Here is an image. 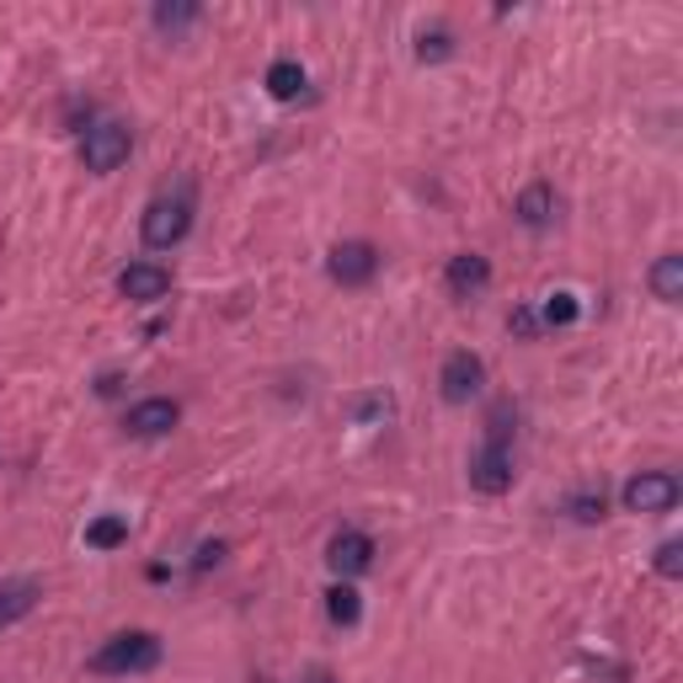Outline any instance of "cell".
Instances as JSON below:
<instances>
[{
	"mask_svg": "<svg viewBox=\"0 0 683 683\" xmlns=\"http://www.w3.org/2000/svg\"><path fill=\"white\" fill-rule=\"evenodd\" d=\"M161 662V635L149 630H123L113 641H102L96 656H91V673H113V679H128V673H149Z\"/></svg>",
	"mask_w": 683,
	"mask_h": 683,
	"instance_id": "1",
	"label": "cell"
},
{
	"mask_svg": "<svg viewBox=\"0 0 683 683\" xmlns=\"http://www.w3.org/2000/svg\"><path fill=\"white\" fill-rule=\"evenodd\" d=\"M139 230H145V246H155V251L182 246L187 230H193V198H187V193H177V198H155V204L145 208V219H139Z\"/></svg>",
	"mask_w": 683,
	"mask_h": 683,
	"instance_id": "2",
	"label": "cell"
},
{
	"mask_svg": "<svg viewBox=\"0 0 683 683\" xmlns=\"http://www.w3.org/2000/svg\"><path fill=\"white\" fill-rule=\"evenodd\" d=\"M683 497V486L673 470H641L624 480V507L630 513H673Z\"/></svg>",
	"mask_w": 683,
	"mask_h": 683,
	"instance_id": "3",
	"label": "cell"
},
{
	"mask_svg": "<svg viewBox=\"0 0 683 683\" xmlns=\"http://www.w3.org/2000/svg\"><path fill=\"white\" fill-rule=\"evenodd\" d=\"M81 161H86V172H96V177L118 172L123 161H128V128H123V123H96V128H86Z\"/></svg>",
	"mask_w": 683,
	"mask_h": 683,
	"instance_id": "4",
	"label": "cell"
},
{
	"mask_svg": "<svg viewBox=\"0 0 683 683\" xmlns=\"http://www.w3.org/2000/svg\"><path fill=\"white\" fill-rule=\"evenodd\" d=\"M480 380H486V363H480L470 348H459V353L444 358V369H438V390H444L448 406H465L470 395L480 390Z\"/></svg>",
	"mask_w": 683,
	"mask_h": 683,
	"instance_id": "5",
	"label": "cell"
},
{
	"mask_svg": "<svg viewBox=\"0 0 683 683\" xmlns=\"http://www.w3.org/2000/svg\"><path fill=\"white\" fill-rule=\"evenodd\" d=\"M470 486L486 491V497H503L507 486H513V448L497 444V438H486L480 454L470 459Z\"/></svg>",
	"mask_w": 683,
	"mask_h": 683,
	"instance_id": "6",
	"label": "cell"
},
{
	"mask_svg": "<svg viewBox=\"0 0 683 683\" xmlns=\"http://www.w3.org/2000/svg\"><path fill=\"white\" fill-rule=\"evenodd\" d=\"M331 278L342 283V289H363L374 272H380V251L369 246V240H342L337 251H331Z\"/></svg>",
	"mask_w": 683,
	"mask_h": 683,
	"instance_id": "7",
	"label": "cell"
},
{
	"mask_svg": "<svg viewBox=\"0 0 683 683\" xmlns=\"http://www.w3.org/2000/svg\"><path fill=\"white\" fill-rule=\"evenodd\" d=\"M118 294L134 299V304H155V299L172 294V272L161 268V262H128L118 272Z\"/></svg>",
	"mask_w": 683,
	"mask_h": 683,
	"instance_id": "8",
	"label": "cell"
},
{
	"mask_svg": "<svg viewBox=\"0 0 683 683\" xmlns=\"http://www.w3.org/2000/svg\"><path fill=\"white\" fill-rule=\"evenodd\" d=\"M177 422H182V406L166 401V395H149V401H139L134 412L123 416V427H128L134 438H166Z\"/></svg>",
	"mask_w": 683,
	"mask_h": 683,
	"instance_id": "9",
	"label": "cell"
},
{
	"mask_svg": "<svg viewBox=\"0 0 683 683\" xmlns=\"http://www.w3.org/2000/svg\"><path fill=\"white\" fill-rule=\"evenodd\" d=\"M327 566L337 577H363L374 566V539L358 535V529H342V535L327 545Z\"/></svg>",
	"mask_w": 683,
	"mask_h": 683,
	"instance_id": "10",
	"label": "cell"
},
{
	"mask_svg": "<svg viewBox=\"0 0 683 683\" xmlns=\"http://www.w3.org/2000/svg\"><path fill=\"white\" fill-rule=\"evenodd\" d=\"M444 283L454 299H476L486 283H491V262L486 257H476V251H459V257H448L444 268Z\"/></svg>",
	"mask_w": 683,
	"mask_h": 683,
	"instance_id": "11",
	"label": "cell"
},
{
	"mask_svg": "<svg viewBox=\"0 0 683 683\" xmlns=\"http://www.w3.org/2000/svg\"><path fill=\"white\" fill-rule=\"evenodd\" d=\"M513 214H518V225H529V230H545V225L556 219V193H550L545 182H529V187L518 193Z\"/></svg>",
	"mask_w": 683,
	"mask_h": 683,
	"instance_id": "12",
	"label": "cell"
},
{
	"mask_svg": "<svg viewBox=\"0 0 683 683\" xmlns=\"http://www.w3.org/2000/svg\"><path fill=\"white\" fill-rule=\"evenodd\" d=\"M652 294L662 299V304H679L683 299V257L679 251H668V257L652 262Z\"/></svg>",
	"mask_w": 683,
	"mask_h": 683,
	"instance_id": "13",
	"label": "cell"
},
{
	"mask_svg": "<svg viewBox=\"0 0 683 683\" xmlns=\"http://www.w3.org/2000/svg\"><path fill=\"white\" fill-rule=\"evenodd\" d=\"M32 603H38V582H0V630L28 620Z\"/></svg>",
	"mask_w": 683,
	"mask_h": 683,
	"instance_id": "14",
	"label": "cell"
},
{
	"mask_svg": "<svg viewBox=\"0 0 683 683\" xmlns=\"http://www.w3.org/2000/svg\"><path fill=\"white\" fill-rule=\"evenodd\" d=\"M268 91L278 96V102H294L299 91H304V70H299L294 60H278L268 70Z\"/></svg>",
	"mask_w": 683,
	"mask_h": 683,
	"instance_id": "15",
	"label": "cell"
},
{
	"mask_svg": "<svg viewBox=\"0 0 683 683\" xmlns=\"http://www.w3.org/2000/svg\"><path fill=\"white\" fill-rule=\"evenodd\" d=\"M193 22H198V6H193V0H161V6H155V28L172 32V38H177L182 28H193Z\"/></svg>",
	"mask_w": 683,
	"mask_h": 683,
	"instance_id": "16",
	"label": "cell"
},
{
	"mask_svg": "<svg viewBox=\"0 0 683 683\" xmlns=\"http://www.w3.org/2000/svg\"><path fill=\"white\" fill-rule=\"evenodd\" d=\"M327 614H331V624H342V630H348V624H358L363 603H358V593L348 588V582H337V588L327 593Z\"/></svg>",
	"mask_w": 683,
	"mask_h": 683,
	"instance_id": "17",
	"label": "cell"
},
{
	"mask_svg": "<svg viewBox=\"0 0 683 683\" xmlns=\"http://www.w3.org/2000/svg\"><path fill=\"white\" fill-rule=\"evenodd\" d=\"M448 54H454V32L448 28H433L416 38V60L422 64H438V60H448Z\"/></svg>",
	"mask_w": 683,
	"mask_h": 683,
	"instance_id": "18",
	"label": "cell"
},
{
	"mask_svg": "<svg viewBox=\"0 0 683 683\" xmlns=\"http://www.w3.org/2000/svg\"><path fill=\"white\" fill-rule=\"evenodd\" d=\"M123 539H128V524H123V518H96L86 529V545H96V550H118Z\"/></svg>",
	"mask_w": 683,
	"mask_h": 683,
	"instance_id": "19",
	"label": "cell"
},
{
	"mask_svg": "<svg viewBox=\"0 0 683 683\" xmlns=\"http://www.w3.org/2000/svg\"><path fill=\"white\" fill-rule=\"evenodd\" d=\"M577 321V294H550L545 299V327H571Z\"/></svg>",
	"mask_w": 683,
	"mask_h": 683,
	"instance_id": "20",
	"label": "cell"
},
{
	"mask_svg": "<svg viewBox=\"0 0 683 683\" xmlns=\"http://www.w3.org/2000/svg\"><path fill=\"white\" fill-rule=\"evenodd\" d=\"M566 513H571V518H577V524H598V518H603V491H577V497H571V503H566Z\"/></svg>",
	"mask_w": 683,
	"mask_h": 683,
	"instance_id": "21",
	"label": "cell"
},
{
	"mask_svg": "<svg viewBox=\"0 0 683 683\" xmlns=\"http://www.w3.org/2000/svg\"><path fill=\"white\" fill-rule=\"evenodd\" d=\"M656 571L662 577H683V539H668V545H656Z\"/></svg>",
	"mask_w": 683,
	"mask_h": 683,
	"instance_id": "22",
	"label": "cell"
},
{
	"mask_svg": "<svg viewBox=\"0 0 683 683\" xmlns=\"http://www.w3.org/2000/svg\"><path fill=\"white\" fill-rule=\"evenodd\" d=\"M390 412H395V406H390L385 395H369V401H358V422H363V427H369V422H390Z\"/></svg>",
	"mask_w": 683,
	"mask_h": 683,
	"instance_id": "23",
	"label": "cell"
},
{
	"mask_svg": "<svg viewBox=\"0 0 683 683\" xmlns=\"http://www.w3.org/2000/svg\"><path fill=\"white\" fill-rule=\"evenodd\" d=\"M304 683H331V673H310V679H304Z\"/></svg>",
	"mask_w": 683,
	"mask_h": 683,
	"instance_id": "24",
	"label": "cell"
}]
</instances>
